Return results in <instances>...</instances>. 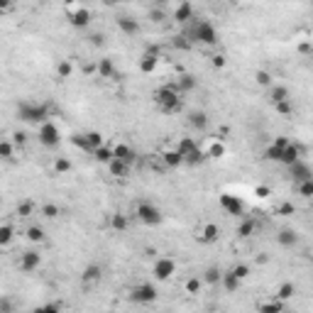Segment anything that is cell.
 Returning <instances> with one entry per match:
<instances>
[{
  "instance_id": "obj_1",
  "label": "cell",
  "mask_w": 313,
  "mask_h": 313,
  "mask_svg": "<svg viewBox=\"0 0 313 313\" xmlns=\"http://www.w3.org/2000/svg\"><path fill=\"white\" fill-rule=\"evenodd\" d=\"M186 37H189L191 42H196V44H206V47H213L218 42V32H215V27H213L208 20H191L189 27H186Z\"/></svg>"
},
{
  "instance_id": "obj_2",
  "label": "cell",
  "mask_w": 313,
  "mask_h": 313,
  "mask_svg": "<svg viewBox=\"0 0 313 313\" xmlns=\"http://www.w3.org/2000/svg\"><path fill=\"white\" fill-rule=\"evenodd\" d=\"M154 103L162 113H179L184 101H181V93L176 86H162L154 91Z\"/></svg>"
},
{
  "instance_id": "obj_3",
  "label": "cell",
  "mask_w": 313,
  "mask_h": 313,
  "mask_svg": "<svg viewBox=\"0 0 313 313\" xmlns=\"http://www.w3.org/2000/svg\"><path fill=\"white\" fill-rule=\"evenodd\" d=\"M17 115H20V120H25V123H37V125H42V123H47V120H49V118H47V108H44V105L27 103V101H23L20 105H17Z\"/></svg>"
},
{
  "instance_id": "obj_4",
  "label": "cell",
  "mask_w": 313,
  "mask_h": 313,
  "mask_svg": "<svg viewBox=\"0 0 313 313\" xmlns=\"http://www.w3.org/2000/svg\"><path fill=\"white\" fill-rule=\"evenodd\" d=\"M135 215H137V220L142 225H159L162 223V211L156 208L154 203H149V201H140L137 203V208H135Z\"/></svg>"
},
{
  "instance_id": "obj_5",
  "label": "cell",
  "mask_w": 313,
  "mask_h": 313,
  "mask_svg": "<svg viewBox=\"0 0 313 313\" xmlns=\"http://www.w3.org/2000/svg\"><path fill=\"white\" fill-rule=\"evenodd\" d=\"M37 137H39V142H42L47 149H54V147H59V142H61V130H59V125L56 123L47 120V123L39 125Z\"/></svg>"
},
{
  "instance_id": "obj_6",
  "label": "cell",
  "mask_w": 313,
  "mask_h": 313,
  "mask_svg": "<svg viewBox=\"0 0 313 313\" xmlns=\"http://www.w3.org/2000/svg\"><path fill=\"white\" fill-rule=\"evenodd\" d=\"M156 296H159V294H156V286H154V284H149V281H142V284L132 286V291H130V301L142 303V306H147V303H154Z\"/></svg>"
},
{
  "instance_id": "obj_7",
  "label": "cell",
  "mask_w": 313,
  "mask_h": 313,
  "mask_svg": "<svg viewBox=\"0 0 313 313\" xmlns=\"http://www.w3.org/2000/svg\"><path fill=\"white\" fill-rule=\"evenodd\" d=\"M152 272H154L156 281H167V279H171V274H176V262L171 257H156Z\"/></svg>"
},
{
  "instance_id": "obj_8",
  "label": "cell",
  "mask_w": 313,
  "mask_h": 313,
  "mask_svg": "<svg viewBox=\"0 0 313 313\" xmlns=\"http://www.w3.org/2000/svg\"><path fill=\"white\" fill-rule=\"evenodd\" d=\"M220 208L225 213H230V215H242L245 213V203L240 201L237 196H233V193H220Z\"/></svg>"
},
{
  "instance_id": "obj_9",
  "label": "cell",
  "mask_w": 313,
  "mask_h": 313,
  "mask_svg": "<svg viewBox=\"0 0 313 313\" xmlns=\"http://www.w3.org/2000/svg\"><path fill=\"white\" fill-rule=\"evenodd\" d=\"M289 174H291V179H294V184H301V181H311L313 179V169L308 167L303 159H299L296 164H291Z\"/></svg>"
},
{
  "instance_id": "obj_10",
  "label": "cell",
  "mask_w": 313,
  "mask_h": 313,
  "mask_svg": "<svg viewBox=\"0 0 313 313\" xmlns=\"http://www.w3.org/2000/svg\"><path fill=\"white\" fill-rule=\"evenodd\" d=\"M39 264H42V255L37 250H27L20 255V269L23 272H34V269H39Z\"/></svg>"
},
{
  "instance_id": "obj_11",
  "label": "cell",
  "mask_w": 313,
  "mask_h": 313,
  "mask_svg": "<svg viewBox=\"0 0 313 313\" xmlns=\"http://www.w3.org/2000/svg\"><path fill=\"white\" fill-rule=\"evenodd\" d=\"M156 64H159V49H147L145 56L140 59V71L142 74H154L156 71Z\"/></svg>"
},
{
  "instance_id": "obj_12",
  "label": "cell",
  "mask_w": 313,
  "mask_h": 313,
  "mask_svg": "<svg viewBox=\"0 0 313 313\" xmlns=\"http://www.w3.org/2000/svg\"><path fill=\"white\" fill-rule=\"evenodd\" d=\"M286 145H289L286 137H277V140L264 149V159H269V162H281V152H284V147Z\"/></svg>"
},
{
  "instance_id": "obj_13",
  "label": "cell",
  "mask_w": 313,
  "mask_h": 313,
  "mask_svg": "<svg viewBox=\"0 0 313 313\" xmlns=\"http://www.w3.org/2000/svg\"><path fill=\"white\" fill-rule=\"evenodd\" d=\"M299 159H301V147L289 142V145L284 147V152H281V164H284V167H291V164H296Z\"/></svg>"
},
{
  "instance_id": "obj_14",
  "label": "cell",
  "mask_w": 313,
  "mask_h": 313,
  "mask_svg": "<svg viewBox=\"0 0 313 313\" xmlns=\"http://www.w3.org/2000/svg\"><path fill=\"white\" fill-rule=\"evenodd\" d=\"M189 127H191V130H196V132L208 130V115H206L203 110H193L189 115Z\"/></svg>"
},
{
  "instance_id": "obj_15",
  "label": "cell",
  "mask_w": 313,
  "mask_h": 313,
  "mask_svg": "<svg viewBox=\"0 0 313 313\" xmlns=\"http://www.w3.org/2000/svg\"><path fill=\"white\" fill-rule=\"evenodd\" d=\"M113 156H115V159H120V162H125V164H130V167H132V162H135L132 147L125 145V142H120V145L113 147Z\"/></svg>"
},
{
  "instance_id": "obj_16",
  "label": "cell",
  "mask_w": 313,
  "mask_h": 313,
  "mask_svg": "<svg viewBox=\"0 0 313 313\" xmlns=\"http://www.w3.org/2000/svg\"><path fill=\"white\" fill-rule=\"evenodd\" d=\"M103 277V267L101 264H88V267L83 269V274H81V281L91 286V284H96V281H101Z\"/></svg>"
},
{
  "instance_id": "obj_17",
  "label": "cell",
  "mask_w": 313,
  "mask_h": 313,
  "mask_svg": "<svg viewBox=\"0 0 313 313\" xmlns=\"http://www.w3.org/2000/svg\"><path fill=\"white\" fill-rule=\"evenodd\" d=\"M162 162H164V167L167 169H176V167H184L186 162H184V154H181L179 149H169L162 154Z\"/></svg>"
},
{
  "instance_id": "obj_18",
  "label": "cell",
  "mask_w": 313,
  "mask_h": 313,
  "mask_svg": "<svg viewBox=\"0 0 313 313\" xmlns=\"http://www.w3.org/2000/svg\"><path fill=\"white\" fill-rule=\"evenodd\" d=\"M118 27H120V32L127 34V37H135V34L140 32V23L132 20V17H127V15L118 17Z\"/></svg>"
},
{
  "instance_id": "obj_19",
  "label": "cell",
  "mask_w": 313,
  "mask_h": 313,
  "mask_svg": "<svg viewBox=\"0 0 313 313\" xmlns=\"http://www.w3.org/2000/svg\"><path fill=\"white\" fill-rule=\"evenodd\" d=\"M174 20H176V23H184V25H189L191 20H193V8H191V3H179V5H176Z\"/></svg>"
},
{
  "instance_id": "obj_20",
  "label": "cell",
  "mask_w": 313,
  "mask_h": 313,
  "mask_svg": "<svg viewBox=\"0 0 313 313\" xmlns=\"http://www.w3.org/2000/svg\"><path fill=\"white\" fill-rule=\"evenodd\" d=\"M277 242H279L281 247H294L299 242V233L291 230V228H284V230H279V235H277Z\"/></svg>"
},
{
  "instance_id": "obj_21",
  "label": "cell",
  "mask_w": 313,
  "mask_h": 313,
  "mask_svg": "<svg viewBox=\"0 0 313 313\" xmlns=\"http://www.w3.org/2000/svg\"><path fill=\"white\" fill-rule=\"evenodd\" d=\"M88 23H91V12L86 8H76L74 15H71V25L78 27V30H83V27H88Z\"/></svg>"
},
{
  "instance_id": "obj_22",
  "label": "cell",
  "mask_w": 313,
  "mask_h": 313,
  "mask_svg": "<svg viewBox=\"0 0 313 313\" xmlns=\"http://www.w3.org/2000/svg\"><path fill=\"white\" fill-rule=\"evenodd\" d=\"M269 101H272V105L286 103L289 101V88H286V86H272V91H269Z\"/></svg>"
},
{
  "instance_id": "obj_23",
  "label": "cell",
  "mask_w": 313,
  "mask_h": 313,
  "mask_svg": "<svg viewBox=\"0 0 313 313\" xmlns=\"http://www.w3.org/2000/svg\"><path fill=\"white\" fill-rule=\"evenodd\" d=\"M220 237V228L215 223H206L203 225V233H201V240L203 242H215Z\"/></svg>"
},
{
  "instance_id": "obj_24",
  "label": "cell",
  "mask_w": 313,
  "mask_h": 313,
  "mask_svg": "<svg viewBox=\"0 0 313 313\" xmlns=\"http://www.w3.org/2000/svg\"><path fill=\"white\" fill-rule=\"evenodd\" d=\"M223 274L225 272H220L218 267H208L206 269V274H203V281H206L208 286H215V284H220V281H223Z\"/></svg>"
},
{
  "instance_id": "obj_25",
  "label": "cell",
  "mask_w": 313,
  "mask_h": 313,
  "mask_svg": "<svg viewBox=\"0 0 313 313\" xmlns=\"http://www.w3.org/2000/svg\"><path fill=\"white\" fill-rule=\"evenodd\" d=\"M259 313H281L284 311V303L279 301V299H269V301L264 303H259Z\"/></svg>"
},
{
  "instance_id": "obj_26",
  "label": "cell",
  "mask_w": 313,
  "mask_h": 313,
  "mask_svg": "<svg viewBox=\"0 0 313 313\" xmlns=\"http://www.w3.org/2000/svg\"><path fill=\"white\" fill-rule=\"evenodd\" d=\"M294 294H296V286H294L291 281H284V284H281L279 289H277V296H274V299H279V301L284 303V301H289V299L294 296Z\"/></svg>"
},
{
  "instance_id": "obj_27",
  "label": "cell",
  "mask_w": 313,
  "mask_h": 313,
  "mask_svg": "<svg viewBox=\"0 0 313 313\" xmlns=\"http://www.w3.org/2000/svg\"><path fill=\"white\" fill-rule=\"evenodd\" d=\"M223 289L228 291V294H235V291L240 289V279L235 277L233 272H225L223 274Z\"/></svg>"
},
{
  "instance_id": "obj_28",
  "label": "cell",
  "mask_w": 313,
  "mask_h": 313,
  "mask_svg": "<svg viewBox=\"0 0 313 313\" xmlns=\"http://www.w3.org/2000/svg\"><path fill=\"white\" fill-rule=\"evenodd\" d=\"M98 76L101 78H115V66L110 59H101L98 61Z\"/></svg>"
},
{
  "instance_id": "obj_29",
  "label": "cell",
  "mask_w": 313,
  "mask_h": 313,
  "mask_svg": "<svg viewBox=\"0 0 313 313\" xmlns=\"http://www.w3.org/2000/svg\"><path fill=\"white\" fill-rule=\"evenodd\" d=\"M108 169H110L113 176H127V171H130V164H125V162H120V159H113L110 164H108Z\"/></svg>"
},
{
  "instance_id": "obj_30",
  "label": "cell",
  "mask_w": 313,
  "mask_h": 313,
  "mask_svg": "<svg viewBox=\"0 0 313 313\" xmlns=\"http://www.w3.org/2000/svg\"><path fill=\"white\" fill-rule=\"evenodd\" d=\"M255 230H257V223H255L252 218H247V220H242V223H240L237 235H240V237H252V235H255Z\"/></svg>"
},
{
  "instance_id": "obj_31",
  "label": "cell",
  "mask_w": 313,
  "mask_h": 313,
  "mask_svg": "<svg viewBox=\"0 0 313 313\" xmlns=\"http://www.w3.org/2000/svg\"><path fill=\"white\" fill-rule=\"evenodd\" d=\"M176 149H179L181 154H184V159H186L193 149H198V145H196V140H193V137H184L179 145H176Z\"/></svg>"
},
{
  "instance_id": "obj_32",
  "label": "cell",
  "mask_w": 313,
  "mask_h": 313,
  "mask_svg": "<svg viewBox=\"0 0 313 313\" xmlns=\"http://www.w3.org/2000/svg\"><path fill=\"white\" fill-rule=\"evenodd\" d=\"M93 159H98L101 164H110L115 156H113V149H108V147H98V149L93 152Z\"/></svg>"
},
{
  "instance_id": "obj_33",
  "label": "cell",
  "mask_w": 313,
  "mask_h": 313,
  "mask_svg": "<svg viewBox=\"0 0 313 313\" xmlns=\"http://www.w3.org/2000/svg\"><path fill=\"white\" fill-rule=\"evenodd\" d=\"M176 88H179V93L181 91H191V88H196V78L193 76H189V74H184V76L176 81Z\"/></svg>"
},
{
  "instance_id": "obj_34",
  "label": "cell",
  "mask_w": 313,
  "mask_h": 313,
  "mask_svg": "<svg viewBox=\"0 0 313 313\" xmlns=\"http://www.w3.org/2000/svg\"><path fill=\"white\" fill-rule=\"evenodd\" d=\"M296 193H299V196H303V198H313V179L296 184Z\"/></svg>"
},
{
  "instance_id": "obj_35",
  "label": "cell",
  "mask_w": 313,
  "mask_h": 313,
  "mask_svg": "<svg viewBox=\"0 0 313 313\" xmlns=\"http://www.w3.org/2000/svg\"><path fill=\"white\" fill-rule=\"evenodd\" d=\"M86 140H88V147H91V154L98 149V147H103V137L101 132H88L86 135Z\"/></svg>"
},
{
  "instance_id": "obj_36",
  "label": "cell",
  "mask_w": 313,
  "mask_h": 313,
  "mask_svg": "<svg viewBox=\"0 0 313 313\" xmlns=\"http://www.w3.org/2000/svg\"><path fill=\"white\" fill-rule=\"evenodd\" d=\"M27 240H30V242H42V240H44V230L37 228V225H32V228L27 230Z\"/></svg>"
},
{
  "instance_id": "obj_37",
  "label": "cell",
  "mask_w": 313,
  "mask_h": 313,
  "mask_svg": "<svg viewBox=\"0 0 313 313\" xmlns=\"http://www.w3.org/2000/svg\"><path fill=\"white\" fill-rule=\"evenodd\" d=\"M10 240H12V225H3V228H0V245L8 247Z\"/></svg>"
},
{
  "instance_id": "obj_38",
  "label": "cell",
  "mask_w": 313,
  "mask_h": 313,
  "mask_svg": "<svg viewBox=\"0 0 313 313\" xmlns=\"http://www.w3.org/2000/svg\"><path fill=\"white\" fill-rule=\"evenodd\" d=\"M230 272H233V274H235V277H237L240 281H245L247 277H250V267H247V264H235V267L230 269Z\"/></svg>"
},
{
  "instance_id": "obj_39",
  "label": "cell",
  "mask_w": 313,
  "mask_h": 313,
  "mask_svg": "<svg viewBox=\"0 0 313 313\" xmlns=\"http://www.w3.org/2000/svg\"><path fill=\"white\" fill-rule=\"evenodd\" d=\"M225 154V147H223V142H213L211 145V149H208V156L211 159H220V156Z\"/></svg>"
},
{
  "instance_id": "obj_40",
  "label": "cell",
  "mask_w": 313,
  "mask_h": 313,
  "mask_svg": "<svg viewBox=\"0 0 313 313\" xmlns=\"http://www.w3.org/2000/svg\"><path fill=\"white\" fill-rule=\"evenodd\" d=\"M203 156H206V154H203L201 149H193V152H191V154L186 156L184 162H186L189 167H193V164H201V162H203Z\"/></svg>"
},
{
  "instance_id": "obj_41",
  "label": "cell",
  "mask_w": 313,
  "mask_h": 313,
  "mask_svg": "<svg viewBox=\"0 0 313 313\" xmlns=\"http://www.w3.org/2000/svg\"><path fill=\"white\" fill-rule=\"evenodd\" d=\"M110 225L115 228V230H125V228H127V218L120 215V213H115V215L110 218Z\"/></svg>"
},
{
  "instance_id": "obj_42",
  "label": "cell",
  "mask_w": 313,
  "mask_h": 313,
  "mask_svg": "<svg viewBox=\"0 0 313 313\" xmlns=\"http://www.w3.org/2000/svg\"><path fill=\"white\" fill-rule=\"evenodd\" d=\"M0 156H3V159H12V142L10 140H3V142H0Z\"/></svg>"
},
{
  "instance_id": "obj_43",
  "label": "cell",
  "mask_w": 313,
  "mask_h": 313,
  "mask_svg": "<svg viewBox=\"0 0 313 313\" xmlns=\"http://www.w3.org/2000/svg\"><path fill=\"white\" fill-rule=\"evenodd\" d=\"M74 147H78V149H83V152H91V147H88V140H86V135H76L74 140Z\"/></svg>"
},
{
  "instance_id": "obj_44",
  "label": "cell",
  "mask_w": 313,
  "mask_h": 313,
  "mask_svg": "<svg viewBox=\"0 0 313 313\" xmlns=\"http://www.w3.org/2000/svg\"><path fill=\"white\" fill-rule=\"evenodd\" d=\"M201 284H203V279L191 277V279L186 281V291H189V294H198V291H201Z\"/></svg>"
},
{
  "instance_id": "obj_45",
  "label": "cell",
  "mask_w": 313,
  "mask_h": 313,
  "mask_svg": "<svg viewBox=\"0 0 313 313\" xmlns=\"http://www.w3.org/2000/svg\"><path fill=\"white\" fill-rule=\"evenodd\" d=\"M54 169L59 171V174H66L69 169H71V162H69V159H64V156H59V159L54 162Z\"/></svg>"
},
{
  "instance_id": "obj_46",
  "label": "cell",
  "mask_w": 313,
  "mask_h": 313,
  "mask_svg": "<svg viewBox=\"0 0 313 313\" xmlns=\"http://www.w3.org/2000/svg\"><path fill=\"white\" fill-rule=\"evenodd\" d=\"M56 74H59V78H69V76H71V64H69V61H59Z\"/></svg>"
},
{
  "instance_id": "obj_47",
  "label": "cell",
  "mask_w": 313,
  "mask_h": 313,
  "mask_svg": "<svg viewBox=\"0 0 313 313\" xmlns=\"http://www.w3.org/2000/svg\"><path fill=\"white\" fill-rule=\"evenodd\" d=\"M42 215H44V218H56V215H59V206H54V203L42 206Z\"/></svg>"
},
{
  "instance_id": "obj_48",
  "label": "cell",
  "mask_w": 313,
  "mask_h": 313,
  "mask_svg": "<svg viewBox=\"0 0 313 313\" xmlns=\"http://www.w3.org/2000/svg\"><path fill=\"white\" fill-rule=\"evenodd\" d=\"M32 211H34V203H30V201H25V203H20V206H17V213H20V218H27V215H32Z\"/></svg>"
},
{
  "instance_id": "obj_49",
  "label": "cell",
  "mask_w": 313,
  "mask_h": 313,
  "mask_svg": "<svg viewBox=\"0 0 313 313\" xmlns=\"http://www.w3.org/2000/svg\"><path fill=\"white\" fill-rule=\"evenodd\" d=\"M34 313H61V308H59L56 303H44V306L34 308Z\"/></svg>"
},
{
  "instance_id": "obj_50",
  "label": "cell",
  "mask_w": 313,
  "mask_h": 313,
  "mask_svg": "<svg viewBox=\"0 0 313 313\" xmlns=\"http://www.w3.org/2000/svg\"><path fill=\"white\" fill-rule=\"evenodd\" d=\"M255 78H257L259 86H272V76H269L267 71H257V74H255Z\"/></svg>"
},
{
  "instance_id": "obj_51",
  "label": "cell",
  "mask_w": 313,
  "mask_h": 313,
  "mask_svg": "<svg viewBox=\"0 0 313 313\" xmlns=\"http://www.w3.org/2000/svg\"><path fill=\"white\" fill-rule=\"evenodd\" d=\"M0 313H12V301L8 299V296L0 299Z\"/></svg>"
},
{
  "instance_id": "obj_52",
  "label": "cell",
  "mask_w": 313,
  "mask_h": 313,
  "mask_svg": "<svg viewBox=\"0 0 313 313\" xmlns=\"http://www.w3.org/2000/svg\"><path fill=\"white\" fill-rule=\"evenodd\" d=\"M277 108V113H281V115H291L294 113V108H291V103L286 101V103H279V105H274Z\"/></svg>"
},
{
  "instance_id": "obj_53",
  "label": "cell",
  "mask_w": 313,
  "mask_h": 313,
  "mask_svg": "<svg viewBox=\"0 0 313 313\" xmlns=\"http://www.w3.org/2000/svg\"><path fill=\"white\" fill-rule=\"evenodd\" d=\"M255 196H259V198H267L269 189H267V186H257V189H255Z\"/></svg>"
},
{
  "instance_id": "obj_54",
  "label": "cell",
  "mask_w": 313,
  "mask_h": 313,
  "mask_svg": "<svg viewBox=\"0 0 313 313\" xmlns=\"http://www.w3.org/2000/svg\"><path fill=\"white\" fill-rule=\"evenodd\" d=\"M103 39H105L103 34H93V37H91V44H93V47H101V44H103Z\"/></svg>"
},
{
  "instance_id": "obj_55",
  "label": "cell",
  "mask_w": 313,
  "mask_h": 313,
  "mask_svg": "<svg viewBox=\"0 0 313 313\" xmlns=\"http://www.w3.org/2000/svg\"><path fill=\"white\" fill-rule=\"evenodd\" d=\"M213 66H225V59L223 56H215V59H213Z\"/></svg>"
},
{
  "instance_id": "obj_56",
  "label": "cell",
  "mask_w": 313,
  "mask_h": 313,
  "mask_svg": "<svg viewBox=\"0 0 313 313\" xmlns=\"http://www.w3.org/2000/svg\"><path fill=\"white\" fill-rule=\"evenodd\" d=\"M281 313H294V311H289V308H284V311H281Z\"/></svg>"
}]
</instances>
